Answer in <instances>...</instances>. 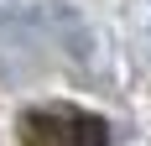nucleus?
<instances>
[{"instance_id": "obj_1", "label": "nucleus", "mask_w": 151, "mask_h": 146, "mask_svg": "<svg viewBox=\"0 0 151 146\" xmlns=\"http://www.w3.org/2000/svg\"><path fill=\"white\" fill-rule=\"evenodd\" d=\"M73 146H109V131H104V120H94V115L73 120Z\"/></svg>"}]
</instances>
